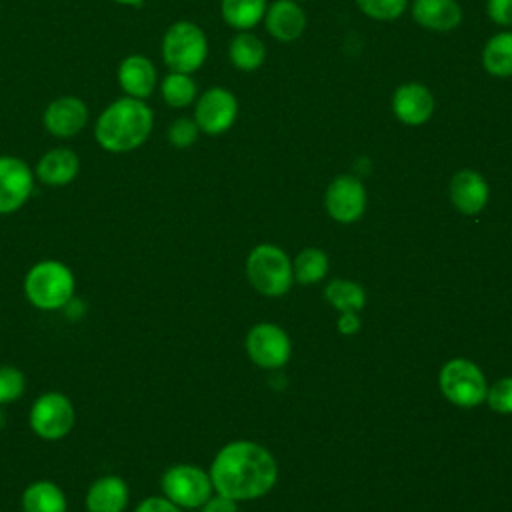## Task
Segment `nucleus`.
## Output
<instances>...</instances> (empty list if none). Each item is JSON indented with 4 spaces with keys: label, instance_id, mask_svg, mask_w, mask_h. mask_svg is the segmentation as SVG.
Segmentation results:
<instances>
[{
    "label": "nucleus",
    "instance_id": "1",
    "mask_svg": "<svg viewBox=\"0 0 512 512\" xmlns=\"http://www.w3.org/2000/svg\"><path fill=\"white\" fill-rule=\"evenodd\" d=\"M210 480L212 488L226 498H258L274 486L276 462L268 450L254 442H230L216 454Z\"/></svg>",
    "mask_w": 512,
    "mask_h": 512
},
{
    "label": "nucleus",
    "instance_id": "2",
    "mask_svg": "<svg viewBox=\"0 0 512 512\" xmlns=\"http://www.w3.org/2000/svg\"><path fill=\"white\" fill-rule=\"evenodd\" d=\"M152 126V108L144 100L122 96L100 112L94 138L106 152L124 154L140 148L148 140Z\"/></svg>",
    "mask_w": 512,
    "mask_h": 512
},
{
    "label": "nucleus",
    "instance_id": "3",
    "mask_svg": "<svg viewBox=\"0 0 512 512\" xmlns=\"http://www.w3.org/2000/svg\"><path fill=\"white\" fill-rule=\"evenodd\" d=\"M22 288L34 308L44 312L64 310L76 294V276L62 260L46 258L28 268Z\"/></svg>",
    "mask_w": 512,
    "mask_h": 512
},
{
    "label": "nucleus",
    "instance_id": "4",
    "mask_svg": "<svg viewBox=\"0 0 512 512\" xmlns=\"http://www.w3.org/2000/svg\"><path fill=\"white\" fill-rule=\"evenodd\" d=\"M160 52L170 72L194 74L206 62L208 38L198 24L178 20L166 28Z\"/></svg>",
    "mask_w": 512,
    "mask_h": 512
},
{
    "label": "nucleus",
    "instance_id": "5",
    "mask_svg": "<svg viewBox=\"0 0 512 512\" xmlns=\"http://www.w3.org/2000/svg\"><path fill=\"white\" fill-rule=\"evenodd\" d=\"M30 430L46 442H58L66 438L76 424V408L72 400L58 392L48 390L36 396L28 412Z\"/></svg>",
    "mask_w": 512,
    "mask_h": 512
},
{
    "label": "nucleus",
    "instance_id": "6",
    "mask_svg": "<svg viewBox=\"0 0 512 512\" xmlns=\"http://www.w3.org/2000/svg\"><path fill=\"white\" fill-rule=\"evenodd\" d=\"M246 274L264 296H282L294 278L288 256L274 244H260L248 254Z\"/></svg>",
    "mask_w": 512,
    "mask_h": 512
},
{
    "label": "nucleus",
    "instance_id": "7",
    "mask_svg": "<svg viewBox=\"0 0 512 512\" xmlns=\"http://www.w3.org/2000/svg\"><path fill=\"white\" fill-rule=\"evenodd\" d=\"M162 496L180 508H200L212 494V480L202 468L192 464H174L160 478Z\"/></svg>",
    "mask_w": 512,
    "mask_h": 512
},
{
    "label": "nucleus",
    "instance_id": "8",
    "mask_svg": "<svg viewBox=\"0 0 512 512\" xmlns=\"http://www.w3.org/2000/svg\"><path fill=\"white\" fill-rule=\"evenodd\" d=\"M440 388L452 404L462 408L478 406L488 392L480 368L464 358H456L444 364L440 372Z\"/></svg>",
    "mask_w": 512,
    "mask_h": 512
},
{
    "label": "nucleus",
    "instance_id": "9",
    "mask_svg": "<svg viewBox=\"0 0 512 512\" xmlns=\"http://www.w3.org/2000/svg\"><path fill=\"white\" fill-rule=\"evenodd\" d=\"M192 118L200 132L208 136H220L234 126L238 118V100L228 88H208L196 98Z\"/></svg>",
    "mask_w": 512,
    "mask_h": 512
},
{
    "label": "nucleus",
    "instance_id": "10",
    "mask_svg": "<svg viewBox=\"0 0 512 512\" xmlns=\"http://www.w3.org/2000/svg\"><path fill=\"white\" fill-rule=\"evenodd\" d=\"M34 172L16 156H0V214L18 212L32 196Z\"/></svg>",
    "mask_w": 512,
    "mask_h": 512
},
{
    "label": "nucleus",
    "instance_id": "11",
    "mask_svg": "<svg viewBox=\"0 0 512 512\" xmlns=\"http://www.w3.org/2000/svg\"><path fill=\"white\" fill-rule=\"evenodd\" d=\"M326 212L342 224H350L364 214L366 190L360 178L352 174L336 176L324 194Z\"/></svg>",
    "mask_w": 512,
    "mask_h": 512
},
{
    "label": "nucleus",
    "instance_id": "12",
    "mask_svg": "<svg viewBox=\"0 0 512 512\" xmlns=\"http://www.w3.org/2000/svg\"><path fill=\"white\" fill-rule=\"evenodd\" d=\"M248 356L262 368H278L290 358V340L276 324H256L246 336Z\"/></svg>",
    "mask_w": 512,
    "mask_h": 512
},
{
    "label": "nucleus",
    "instance_id": "13",
    "mask_svg": "<svg viewBox=\"0 0 512 512\" xmlns=\"http://www.w3.org/2000/svg\"><path fill=\"white\" fill-rule=\"evenodd\" d=\"M436 102L428 86L420 82H404L392 94V114L406 126H422L434 114Z\"/></svg>",
    "mask_w": 512,
    "mask_h": 512
},
{
    "label": "nucleus",
    "instance_id": "14",
    "mask_svg": "<svg viewBox=\"0 0 512 512\" xmlns=\"http://www.w3.org/2000/svg\"><path fill=\"white\" fill-rule=\"evenodd\" d=\"M88 122V106L78 96L54 98L44 114L42 124L48 134L56 138H72L84 130Z\"/></svg>",
    "mask_w": 512,
    "mask_h": 512
},
{
    "label": "nucleus",
    "instance_id": "15",
    "mask_svg": "<svg viewBox=\"0 0 512 512\" xmlns=\"http://www.w3.org/2000/svg\"><path fill=\"white\" fill-rule=\"evenodd\" d=\"M130 502L128 482L118 474H102L90 482L84 506L86 512H124Z\"/></svg>",
    "mask_w": 512,
    "mask_h": 512
},
{
    "label": "nucleus",
    "instance_id": "16",
    "mask_svg": "<svg viewBox=\"0 0 512 512\" xmlns=\"http://www.w3.org/2000/svg\"><path fill=\"white\" fill-rule=\"evenodd\" d=\"M266 32L278 42H294L306 30V12L300 2L274 0L264 14Z\"/></svg>",
    "mask_w": 512,
    "mask_h": 512
},
{
    "label": "nucleus",
    "instance_id": "17",
    "mask_svg": "<svg viewBox=\"0 0 512 512\" xmlns=\"http://www.w3.org/2000/svg\"><path fill=\"white\" fill-rule=\"evenodd\" d=\"M118 84L126 96L146 100L158 86V72L150 58L130 54L118 66Z\"/></svg>",
    "mask_w": 512,
    "mask_h": 512
},
{
    "label": "nucleus",
    "instance_id": "18",
    "mask_svg": "<svg viewBox=\"0 0 512 512\" xmlns=\"http://www.w3.org/2000/svg\"><path fill=\"white\" fill-rule=\"evenodd\" d=\"M490 190L484 176L476 170L464 168L450 180V200L462 214H478L488 202Z\"/></svg>",
    "mask_w": 512,
    "mask_h": 512
},
{
    "label": "nucleus",
    "instance_id": "19",
    "mask_svg": "<svg viewBox=\"0 0 512 512\" xmlns=\"http://www.w3.org/2000/svg\"><path fill=\"white\" fill-rule=\"evenodd\" d=\"M418 26L430 32H452L462 22V6L458 0H414L410 6Z\"/></svg>",
    "mask_w": 512,
    "mask_h": 512
},
{
    "label": "nucleus",
    "instance_id": "20",
    "mask_svg": "<svg viewBox=\"0 0 512 512\" xmlns=\"http://www.w3.org/2000/svg\"><path fill=\"white\" fill-rule=\"evenodd\" d=\"M80 172V158L70 148H52L44 152L36 164L34 176L52 188H60L70 184Z\"/></svg>",
    "mask_w": 512,
    "mask_h": 512
},
{
    "label": "nucleus",
    "instance_id": "21",
    "mask_svg": "<svg viewBox=\"0 0 512 512\" xmlns=\"http://www.w3.org/2000/svg\"><path fill=\"white\" fill-rule=\"evenodd\" d=\"M22 512H68L64 490L52 480L30 482L20 498Z\"/></svg>",
    "mask_w": 512,
    "mask_h": 512
},
{
    "label": "nucleus",
    "instance_id": "22",
    "mask_svg": "<svg viewBox=\"0 0 512 512\" xmlns=\"http://www.w3.org/2000/svg\"><path fill=\"white\" fill-rule=\"evenodd\" d=\"M228 58L236 70L254 72L266 60V46L256 34H252L250 30H244L230 40Z\"/></svg>",
    "mask_w": 512,
    "mask_h": 512
},
{
    "label": "nucleus",
    "instance_id": "23",
    "mask_svg": "<svg viewBox=\"0 0 512 512\" xmlns=\"http://www.w3.org/2000/svg\"><path fill=\"white\" fill-rule=\"evenodd\" d=\"M482 68L496 78L512 76V30L490 36L482 48Z\"/></svg>",
    "mask_w": 512,
    "mask_h": 512
},
{
    "label": "nucleus",
    "instance_id": "24",
    "mask_svg": "<svg viewBox=\"0 0 512 512\" xmlns=\"http://www.w3.org/2000/svg\"><path fill=\"white\" fill-rule=\"evenodd\" d=\"M268 0H220V14L224 22L238 30H252L264 20Z\"/></svg>",
    "mask_w": 512,
    "mask_h": 512
},
{
    "label": "nucleus",
    "instance_id": "25",
    "mask_svg": "<svg viewBox=\"0 0 512 512\" xmlns=\"http://www.w3.org/2000/svg\"><path fill=\"white\" fill-rule=\"evenodd\" d=\"M162 100L172 108H186L198 98L196 82L190 74L184 72H168L160 82Z\"/></svg>",
    "mask_w": 512,
    "mask_h": 512
},
{
    "label": "nucleus",
    "instance_id": "26",
    "mask_svg": "<svg viewBox=\"0 0 512 512\" xmlns=\"http://www.w3.org/2000/svg\"><path fill=\"white\" fill-rule=\"evenodd\" d=\"M326 300L340 312H356L364 306L366 296L360 284L350 282V280H332L326 290Z\"/></svg>",
    "mask_w": 512,
    "mask_h": 512
},
{
    "label": "nucleus",
    "instance_id": "27",
    "mask_svg": "<svg viewBox=\"0 0 512 512\" xmlns=\"http://www.w3.org/2000/svg\"><path fill=\"white\" fill-rule=\"evenodd\" d=\"M328 270V256L318 248H306L296 256L294 272L300 284H312L326 276Z\"/></svg>",
    "mask_w": 512,
    "mask_h": 512
},
{
    "label": "nucleus",
    "instance_id": "28",
    "mask_svg": "<svg viewBox=\"0 0 512 512\" xmlns=\"http://www.w3.org/2000/svg\"><path fill=\"white\" fill-rule=\"evenodd\" d=\"M26 392V376L12 364H0V406L20 400Z\"/></svg>",
    "mask_w": 512,
    "mask_h": 512
},
{
    "label": "nucleus",
    "instance_id": "29",
    "mask_svg": "<svg viewBox=\"0 0 512 512\" xmlns=\"http://www.w3.org/2000/svg\"><path fill=\"white\" fill-rule=\"evenodd\" d=\"M356 6L372 20L392 22L404 16L408 0H356Z\"/></svg>",
    "mask_w": 512,
    "mask_h": 512
},
{
    "label": "nucleus",
    "instance_id": "30",
    "mask_svg": "<svg viewBox=\"0 0 512 512\" xmlns=\"http://www.w3.org/2000/svg\"><path fill=\"white\" fill-rule=\"evenodd\" d=\"M168 142L174 146V148H190L198 136H200V128L198 124L194 122V118H188V116H180L176 118L170 126H168Z\"/></svg>",
    "mask_w": 512,
    "mask_h": 512
},
{
    "label": "nucleus",
    "instance_id": "31",
    "mask_svg": "<svg viewBox=\"0 0 512 512\" xmlns=\"http://www.w3.org/2000/svg\"><path fill=\"white\" fill-rule=\"evenodd\" d=\"M488 406L500 414H512V378L498 380L488 392Z\"/></svg>",
    "mask_w": 512,
    "mask_h": 512
},
{
    "label": "nucleus",
    "instance_id": "32",
    "mask_svg": "<svg viewBox=\"0 0 512 512\" xmlns=\"http://www.w3.org/2000/svg\"><path fill=\"white\" fill-rule=\"evenodd\" d=\"M488 18L502 28L512 26V0H486Z\"/></svg>",
    "mask_w": 512,
    "mask_h": 512
},
{
    "label": "nucleus",
    "instance_id": "33",
    "mask_svg": "<svg viewBox=\"0 0 512 512\" xmlns=\"http://www.w3.org/2000/svg\"><path fill=\"white\" fill-rule=\"evenodd\" d=\"M132 512H180V506L170 502L166 496H148L140 500Z\"/></svg>",
    "mask_w": 512,
    "mask_h": 512
},
{
    "label": "nucleus",
    "instance_id": "34",
    "mask_svg": "<svg viewBox=\"0 0 512 512\" xmlns=\"http://www.w3.org/2000/svg\"><path fill=\"white\" fill-rule=\"evenodd\" d=\"M202 512H238V510H236V500L218 494V496H214V498L210 496V498L202 504Z\"/></svg>",
    "mask_w": 512,
    "mask_h": 512
},
{
    "label": "nucleus",
    "instance_id": "35",
    "mask_svg": "<svg viewBox=\"0 0 512 512\" xmlns=\"http://www.w3.org/2000/svg\"><path fill=\"white\" fill-rule=\"evenodd\" d=\"M358 328H360V320H358L356 312H342V316L338 320V330L342 334H354V332H358Z\"/></svg>",
    "mask_w": 512,
    "mask_h": 512
},
{
    "label": "nucleus",
    "instance_id": "36",
    "mask_svg": "<svg viewBox=\"0 0 512 512\" xmlns=\"http://www.w3.org/2000/svg\"><path fill=\"white\" fill-rule=\"evenodd\" d=\"M114 2H118L122 6H140L144 0H114Z\"/></svg>",
    "mask_w": 512,
    "mask_h": 512
},
{
    "label": "nucleus",
    "instance_id": "37",
    "mask_svg": "<svg viewBox=\"0 0 512 512\" xmlns=\"http://www.w3.org/2000/svg\"><path fill=\"white\" fill-rule=\"evenodd\" d=\"M6 424V412H4V406H0V428Z\"/></svg>",
    "mask_w": 512,
    "mask_h": 512
},
{
    "label": "nucleus",
    "instance_id": "38",
    "mask_svg": "<svg viewBox=\"0 0 512 512\" xmlns=\"http://www.w3.org/2000/svg\"><path fill=\"white\" fill-rule=\"evenodd\" d=\"M294 2H304V0H294Z\"/></svg>",
    "mask_w": 512,
    "mask_h": 512
}]
</instances>
